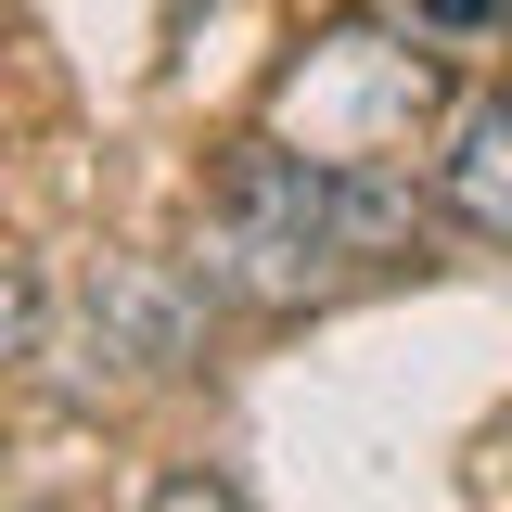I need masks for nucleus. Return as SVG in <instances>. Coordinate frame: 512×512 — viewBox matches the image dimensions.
I'll return each mask as SVG.
<instances>
[{"label": "nucleus", "instance_id": "obj_1", "mask_svg": "<svg viewBox=\"0 0 512 512\" xmlns=\"http://www.w3.org/2000/svg\"><path fill=\"white\" fill-rule=\"evenodd\" d=\"M90 333L141 359V372H192V346H205V282L167 269V256H103L90 269Z\"/></svg>", "mask_w": 512, "mask_h": 512}, {"label": "nucleus", "instance_id": "obj_2", "mask_svg": "<svg viewBox=\"0 0 512 512\" xmlns=\"http://www.w3.org/2000/svg\"><path fill=\"white\" fill-rule=\"evenodd\" d=\"M436 205L461 218V231L512 244V103H474V116L448 128V154H436Z\"/></svg>", "mask_w": 512, "mask_h": 512}, {"label": "nucleus", "instance_id": "obj_3", "mask_svg": "<svg viewBox=\"0 0 512 512\" xmlns=\"http://www.w3.org/2000/svg\"><path fill=\"white\" fill-rule=\"evenodd\" d=\"M39 346V282H26V256H0V372Z\"/></svg>", "mask_w": 512, "mask_h": 512}, {"label": "nucleus", "instance_id": "obj_4", "mask_svg": "<svg viewBox=\"0 0 512 512\" xmlns=\"http://www.w3.org/2000/svg\"><path fill=\"white\" fill-rule=\"evenodd\" d=\"M154 512H244V500H231V487H205V474H167V487H154Z\"/></svg>", "mask_w": 512, "mask_h": 512}, {"label": "nucleus", "instance_id": "obj_5", "mask_svg": "<svg viewBox=\"0 0 512 512\" xmlns=\"http://www.w3.org/2000/svg\"><path fill=\"white\" fill-rule=\"evenodd\" d=\"M423 26H487V13H512V0H410Z\"/></svg>", "mask_w": 512, "mask_h": 512}]
</instances>
